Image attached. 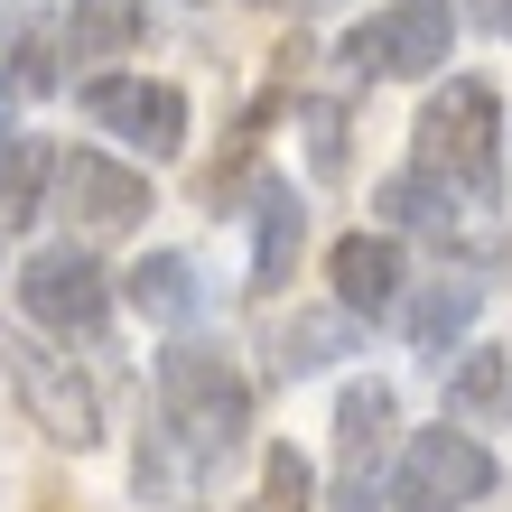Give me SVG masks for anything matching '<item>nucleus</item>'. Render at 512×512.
<instances>
[{
	"label": "nucleus",
	"mask_w": 512,
	"mask_h": 512,
	"mask_svg": "<svg viewBox=\"0 0 512 512\" xmlns=\"http://www.w3.org/2000/svg\"><path fill=\"white\" fill-rule=\"evenodd\" d=\"M485 494H494V457H485L475 429H457V419L419 429L401 447V466H391V503H401V512H466Z\"/></svg>",
	"instance_id": "nucleus-5"
},
{
	"label": "nucleus",
	"mask_w": 512,
	"mask_h": 512,
	"mask_svg": "<svg viewBox=\"0 0 512 512\" xmlns=\"http://www.w3.org/2000/svg\"><path fill=\"white\" fill-rule=\"evenodd\" d=\"M0 373H10L38 438H56V447H94L103 438V391L75 373V354H47L38 336H0Z\"/></svg>",
	"instance_id": "nucleus-4"
},
{
	"label": "nucleus",
	"mask_w": 512,
	"mask_h": 512,
	"mask_svg": "<svg viewBox=\"0 0 512 512\" xmlns=\"http://www.w3.org/2000/svg\"><path fill=\"white\" fill-rule=\"evenodd\" d=\"M84 122L122 131L149 159H177V149H187V94L159 84V75H94L84 84Z\"/></svg>",
	"instance_id": "nucleus-6"
},
{
	"label": "nucleus",
	"mask_w": 512,
	"mask_h": 512,
	"mask_svg": "<svg viewBox=\"0 0 512 512\" xmlns=\"http://www.w3.org/2000/svg\"><path fill=\"white\" fill-rule=\"evenodd\" d=\"M298 233H308V205L289 187H261V205H252V289H289Z\"/></svg>",
	"instance_id": "nucleus-10"
},
{
	"label": "nucleus",
	"mask_w": 512,
	"mask_h": 512,
	"mask_svg": "<svg viewBox=\"0 0 512 512\" xmlns=\"http://www.w3.org/2000/svg\"><path fill=\"white\" fill-rule=\"evenodd\" d=\"M410 140H419V168H429L438 187H457L475 205L503 196V94L485 75H447L438 94L419 103Z\"/></svg>",
	"instance_id": "nucleus-1"
},
{
	"label": "nucleus",
	"mask_w": 512,
	"mask_h": 512,
	"mask_svg": "<svg viewBox=\"0 0 512 512\" xmlns=\"http://www.w3.org/2000/svg\"><path fill=\"white\" fill-rule=\"evenodd\" d=\"M345 336H354L345 308H336V317H298L289 336H280V364H289V373H317V364H336V354H345Z\"/></svg>",
	"instance_id": "nucleus-18"
},
{
	"label": "nucleus",
	"mask_w": 512,
	"mask_h": 512,
	"mask_svg": "<svg viewBox=\"0 0 512 512\" xmlns=\"http://www.w3.org/2000/svg\"><path fill=\"white\" fill-rule=\"evenodd\" d=\"M326 280H336V308L345 317H391L410 289V261L391 233H345L336 252H326Z\"/></svg>",
	"instance_id": "nucleus-9"
},
{
	"label": "nucleus",
	"mask_w": 512,
	"mask_h": 512,
	"mask_svg": "<svg viewBox=\"0 0 512 512\" xmlns=\"http://www.w3.org/2000/svg\"><path fill=\"white\" fill-rule=\"evenodd\" d=\"M56 205H66L84 233H131L149 215V177L103 159V149H66V159H56Z\"/></svg>",
	"instance_id": "nucleus-8"
},
{
	"label": "nucleus",
	"mask_w": 512,
	"mask_h": 512,
	"mask_svg": "<svg viewBox=\"0 0 512 512\" xmlns=\"http://www.w3.org/2000/svg\"><path fill=\"white\" fill-rule=\"evenodd\" d=\"M447 47H457V0H382L345 28V66L373 75V84H410V75H438Z\"/></svg>",
	"instance_id": "nucleus-3"
},
{
	"label": "nucleus",
	"mask_w": 512,
	"mask_h": 512,
	"mask_svg": "<svg viewBox=\"0 0 512 512\" xmlns=\"http://www.w3.org/2000/svg\"><path fill=\"white\" fill-rule=\"evenodd\" d=\"M159 410L196 457H233L252 429V382L224 364L215 345H168L159 354Z\"/></svg>",
	"instance_id": "nucleus-2"
},
{
	"label": "nucleus",
	"mask_w": 512,
	"mask_h": 512,
	"mask_svg": "<svg viewBox=\"0 0 512 512\" xmlns=\"http://www.w3.org/2000/svg\"><path fill=\"white\" fill-rule=\"evenodd\" d=\"M494 19H503V38H512V0H494Z\"/></svg>",
	"instance_id": "nucleus-21"
},
{
	"label": "nucleus",
	"mask_w": 512,
	"mask_h": 512,
	"mask_svg": "<svg viewBox=\"0 0 512 512\" xmlns=\"http://www.w3.org/2000/svg\"><path fill=\"white\" fill-rule=\"evenodd\" d=\"M503 410H512V354L475 345L466 364L447 373V419H457V429H503Z\"/></svg>",
	"instance_id": "nucleus-11"
},
{
	"label": "nucleus",
	"mask_w": 512,
	"mask_h": 512,
	"mask_svg": "<svg viewBox=\"0 0 512 512\" xmlns=\"http://www.w3.org/2000/svg\"><path fill=\"white\" fill-rule=\"evenodd\" d=\"M10 140H19V131H10V112H0V149H10Z\"/></svg>",
	"instance_id": "nucleus-22"
},
{
	"label": "nucleus",
	"mask_w": 512,
	"mask_h": 512,
	"mask_svg": "<svg viewBox=\"0 0 512 512\" xmlns=\"http://www.w3.org/2000/svg\"><path fill=\"white\" fill-rule=\"evenodd\" d=\"M308 494H317L308 457H298V447H270L261 457V512H308Z\"/></svg>",
	"instance_id": "nucleus-19"
},
{
	"label": "nucleus",
	"mask_w": 512,
	"mask_h": 512,
	"mask_svg": "<svg viewBox=\"0 0 512 512\" xmlns=\"http://www.w3.org/2000/svg\"><path fill=\"white\" fill-rule=\"evenodd\" d=\"M345 122H336V103H308V140H317V168H336L345 159V140H336Z\"/></svg>",
	"instance_id": "nucleus-20"
},
{
	"label": "nucleus",
	"mask_w": 512,
	"mask_h": 512,
	"mask_svg": "<svg viewBox=\"0 0 512 512\" xmlns=\"http://www.w3.org/2000/svg\"><path fill=\"white\" fill-rule=\"evenodd\" d=\"M391 391L382 382H345V401H336V466L345 475H364L373 457H382V438H391Z\"/></svg>",
	"instance_id": "nucleus-15"
},
{
	"label": "nucleus",
	"mask_w": 512,
	"mask_h": 512,
	"mask_svg": "<svg viewBox=\"0 0 512 512\" xmlns=\"http://www.w3.org/2000/svg\"><path fill=\"white\" fill-rule=\"evenodd\" d=\"M19 308L56 326V336H94V326L112 317V280H103V261L94 252H75V243H56L19 270Z\"/></svg>",
	"instance_id": "nucleus-7"
},
{
	"label": "nucleus",
	"mask_w": 512,
	"mask_h": 512,
	"mask_svg": "<svg viewBox=\"0 0 512 512\" xmlns=\"http://www.w3.org/2000/svg\"><path fill=\"white\" fill-rule=\"evenodd\" d=\"M382 224H438L447 233V215H457V187H438L429 168H401V177H382Z\"/></svg>",
	"instance_id": "nucleus-16"
},
{
	"label": "nucleus",
	"mask_w": 512,
	"mask_h": 512,
	"mask_svg": "<svg viewBox=\"0 0 512 512\" xmlns=\"http://www.w3.org/2000/svg\"><path fill=\"white\" fill-rule=\"evenodd\" d=\"M47 177H56V159H47L38 140H10V149H0V224L38 215V205H47Z\"/></svg>",
	"instance_id": "nucleus-17"
},
{
	"label": "nucleus",
	"mask_w": 512,
	"mask_h": 512,
	"mask_svg": "<svg viewBox=\"0 0 512 512\" xmlns=\"http://www.w3.org/2000/svg\"><path fill=\"white\" fill-rule=\"evenodd\" d=\"M140 38V0H75L66 28H56V47L75 56V66H103V56H131Z\"/></svg>",
	"instance_id": "nucleus-13"
},
{
	"label": "nucleus",
	"mask_w": 512,
	"mask_h": 512,
	"mask_svg": "<svg viewBox=\"0 0 512 512\" xmlns=\"http://www.w3.org/2000/svg\"><path fill=\"white\" fill-rule=\"evenodd\" d=\"M475 308H485V289H475V280H429V289L401 308V326H410V345H419V354H447V345L475 326Z\"/></svg>",
	"instance_id": "nucleus-14"
},
{
	"label": "nucleus",
	"mask_w": 512,
	"mask_h": 512,
	"mask_svg": "<svg viewBox=\"0 0 512 512\" xmlns=\"http://www.w3.org/2000/svg\"><path fill=\"white\" fill-rule=\"evenodd\" d=\"M122 289H131V308H140V317H159V326H177V317H196V308H205V280H196V261H187V252H149V261H131V270H122Z\"/></svg>",
	"instance_id": "nucleus-12"
}]
</instances>
